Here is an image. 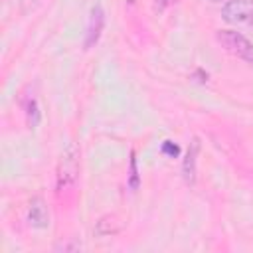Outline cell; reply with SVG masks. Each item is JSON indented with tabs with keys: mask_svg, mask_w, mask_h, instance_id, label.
Returning <instances> with one entry per match:
<instances>
[{
	"mask_svg": "<svg viewBox=\"0 0 253 253\" xmlns=\"http://www.w3.org/2000/svg\"><path fill=\"white\" fill-rule=\"evenodd\" d=\"M79 174V148L75 142H67L57 162V192L61 194L69 186H73Z\"/></svg>",
	"mask_w": 253,
	"mask_h": 253,
	"instance_id": "1",
	"label": "cell"
},
{
	"mask_svg": "<svg viewBox=\"0 0 253 253\" xmlns=\"http://www.w3.org/2000/svg\"><path fill=\"white\" fill-rule=\"evenodd\" d=\"M215 38L227 53H231L247 63H253V43L243 34L233 32V30H219L215 34Z\"/></svg>",
	"mask_w": 253,
	"mask_h": 253,
	"instance_id": "2",
	"label": "cell"
},
{
	"mask_svg": "<svg viewBox=\"0 0 253 253\" xmlns=\"http://www.w3.org/2000/svg\"><path fill=\"white\" fill-rule=\"evenodd\" d=\"M253 16V0H227L221 8V18L229 24L249 22Z\"/></svg>",
	"mask_w": 253,
	"mask_h": 253,
	"instance_id": "3",
	"label": "cell"
},
{
	"mask_svg": "<svg viewBox=\"0 0 253 253\" xmlns=\"http://www.w3.org/2000/svg\"><path fill=\"white\" fill-rule=\"evenodd\" d=\"M28 221L32 227H38V229H45L49 225V213H47V208H45V202L38 196L30 202V208H28Z\"/></svg>",
	"mask_w": 253,
	"mask_h": 253,
	"instance_id": "4",
	"label": "cell"
},
{
	"mask_svg": "<svg viewBox=\"0 0 253 253\" xmlns=\"http://www.w3.org/2000/svg\"><path fill=\"white\" fill-rule=\"evenodd\" d=\"M198 152H200V140L194 138L188 146V152H186V158H184V164H182V174H184V180L186 184H194L196 182V158H198Z\"/></svg>",
	"mask_w": 253,
	"mask_h": 253,
	"instance_id": "5",
	"label": "cell"
},
{
	"mask_svg": "<svg viewBox=\"0 0 253 253\" xmlns=\"http://www.w3.org/2000/svg\"><path fill=\"white\" fill-rule=\"evenodd\" d=\"M103 24H105L103 10H101V6H95V8L91 10V18H89V26H87L85 47H91L93 43H97V40H99V36H101V30H103Z\"/></svg>",
	"mask_w": 253,
	"mask_h": 253,
	"instance_id": "6",
	"label": "cell"
},
{
	"mask_svg": "<svg viewBox=\"0 0 253 253\" xmlns=\"http://www.w3.org/2000/svg\"><path fill=\"white\" fill-rule=\"evenodd\" d=\"M121 227L123 225L117 221V215H105L97 221L95 231H97V235H111V233H119Z\"/></svg>",
	"mask_w": 253,
	"mask_h": 253,
	"instance_id": "7",
	"label": "cell"
},
{
	"mask_svg": "<svg viewBox=\"0 0 253 253\" xmlns=\"http://www.w3.org/2000/svg\"><path fill=\"white\" fill-rule=\"evenodd\" d=\"M26 115H28V125H30V128H36L38 125H40V111H38V103L32 99L28 105H26Z\"/></svg>",
	"mask_w": 253,
	"mask_h": 253,
	"instance_id": "8",
	"label": "cell"
},
{
	"mask_svg": "<svg viewBox=\"0 0 253 253\" xmlns=\"http://www.w3.org/2000/svg\"><path fill=\"white\" fill-rule=\"evenodd\" d=\"M128 186L132 190L138 188V172H136V158H134V152L130 154V176H128Z\"/></svg>",
	"mask_w": 253,
	"mask_h": 253,
	"instance_id": "9",
	"label": "cell"
},
{
	"mask_svg": "<svg viewBox=\"0 0 253 253\" xmlns=\"http://www.w3.org/2000/svg\"><path fill=\"white\" fill-rule=\"evenodd\" d=\"M40 4H42V0H20V12H22V14H30V12H34Z\"/></svg>",
	"mask_w": 253,
	"mask_h": 253,
	"instance_id": "10",
	"label": "cell"
},
{
	"mask_svg": "<svg viewBox=\"0 0 253 253\" xmlns=\"http://www.w3.org/2000/svg\"><path fill=\"white\" fill-rule=\"evenodd\" d=\"M162 150H164L166 154H170V156H178V152H180V148H178L174 142H170V140H166V142L162 144Z\"/></svg>",
	"mask_w": 253,
	"mask_h": 253,
	"instance_id": "11",
	"label": "cell"
},
{
	"mask_svg": "<svg viewBox=\"0 0 253 253\" xmlns=\"http://www.w3.org/2000/svg\"><path fill=\"white\" fill-rule=\"evenodd\" d=\"M176 0H154V10L156 12H162V10H166L168 6H172Z\"/></svg>",
	"mask_w": 253,
	"mask_h": 253,
	"instance_id": "12",
	"label": "cell"
},
{
	"mask_svg": "<svg viewBox=\"0 0 253 253\" xmlns=\"http://www.w3.org/2000/svg\"><path fill=\"white\" fill-rule=\"evenodd\" d=\"M210 2H213V4H217V2H225V0H210Z\"/></svg>",
	"mask_w": 253,
	"mask_h": 253,
	"instance_id": "13",
	"label": "cell"
},
{
	"mask_svg": "<svg viewBox=\"0 0 253 253\" xmlns=\"http://www.w3.org/2000/svg\"><path fill=\"white\" fill-rule=\"evenodd\" d=\"M249 24H253V16H251V20H249Z\"/></svg>",
	"mask_w": 253,
	"mask_h": 253,
	"instance_id": "14",
	"label": "cell"
}]
</instances>
